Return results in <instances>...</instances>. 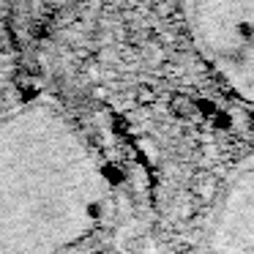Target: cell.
<instances>
[{
    "instance_id": "6da1fadb",
    "label": "cell",
    "mask_w": 254,
    "mask_h": 254,
    "mask_svg": "<svg viewBox=\"0 0 254 254\" xmlns=\"http://www.w3.org/2000/svg\"><path fill=\"white\" fill-rule=\"evenodd\" d=\"M112 189L79 128L52 104L0 115V254H63L101 227Z\"/></svg>"
},
{
    "instance_id": "7a4b0ae2",
    "label": "cell",
    "mask_w": 254,
    "mask_h": 254,
    "mask_svg": "<svg viewBox=\"0 0 254 254\" xmlns=\"http://www.w3.org/2000/svg\"><path fill=\"white\" fill-rule=\"evenodd\" d=\"M183 14L202 66L254 107V0H183Z\"/></svg>"
},
{
    "instance_id": "3957f363",
    "label": "cell",
    "mask_w": 254,
    "mask_h": 254,
    "mask_svg": "<svg viewBox=\"0 0 254 254\" xmlns=\"http://www.w3.org/2000/svg\"><path fill=\"white\" fill-rule=\"evenodd\" d=\"M205 254H254V156L227 178L216 197Z\"/></svg>"
}]
</instances>
